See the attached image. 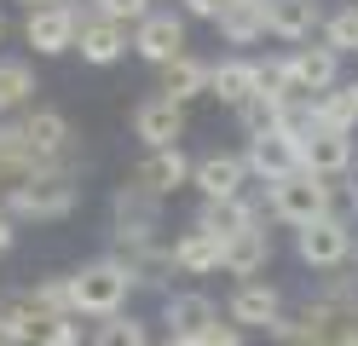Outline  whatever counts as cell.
<instances>
[{"label": "cell", "mask_w": 358, "mask_h": 346, "mask_svg": "<svg viewBox=\"0 0 358 346\" xmlns=\"http://www.w3.org/2000/svg\"><path fill=\"white\" fill-rule=\"evenodd\" d=\"M329 214H341L335 208V185L329 179H312V173H289L283 185H272L266 191V219H278L289 231H306V225H318Z\"/></svg>", "instance_id": "277c9868"}, {"label": "cell", "mask_w": 358, "mask_h": 346, "mask_svg": "<svg viewBox=\"0 0 358 346\" xmlns=\"http://www.w3.org/2000/svg\"><path fill=\"white\" fill-rule=\"evenodd\" d=\"M352 260H358V254H352Z\"/></svg>", "instance_id": "7bdbcfd3"}, {"label": "cell", "mask_w": 358, "mask_h": 346, "mask_svg": "<svg viewBox=\"0 0 358 346\" xmlns=\"http://www.w3.org/2000/svg\"><path fill=\"white\" fill-rule=\"evenodd\" d=\"M52 323L58 317L35 300V289H0V335L12 346H41Z\"/></svg>", "instance_id": "30bf717a"}, {"label": "cell", "mask_w": 358, "mask_h": 346, "mask_svg": "<svg viewBox=\"0 0 358 346\" xmlns=\"http://www.w3.org/2000/svg\"><path fill=\"white\" fill-rule=\"evenodd\" d=\"M0 115H6V104H0Z\"/></svg>", "instance_id": "b9f144b4"}, {"label": "cell", "mask_w": 358, "mask_h": 346, "mask_svg": "<svg viewBox=\"0 0 358 346\" xmlns=\"http://www.w3.org/2000/svg\"><path fill=\"white\" fill-rule=\"evenodd\" d=\"M156 75H162V87H156V92H162V99H173V104H191V99H208V92H214V64H203L196 52L162 64Z\"/></svg>", "instance_id": "44dd1931"}, {"label": "cell", "mask_w": 358, "mask_h": 346, "mask_svg": "<svg viewBox=\"0 0 358 346\" xmlns=\"http://www.w3.org/2000/svg\"><path fill=\"white\" fill-rule=\"evenodd\" d=\"M324 17L329 12L318 0H272V6H266V35L295 52V46H312V35H324Z\"/></svg>", "instance_id": "2e32d148"}, {"label": "cell", "mask_w": 358, "mask_h": 346, "mask_svg": "<svg viewBox=\"0 0 358 346\" xmlns=\"http://www.w3.org/2000/svg\"><path fill=\"white\" fill-rule=\"evenodd\" d=\"M243 161H249V179H260L266 191L272 185H283L289 173H301V138H289V133H266V138H249L243 145Z\"/></svg>", "instance_id": "4fadbf2b"}, {"label": "cell", "mask_w": 358, "mask_h": 346, "mask_svg": "<svg viewBox=\"0 0 358 346\" xmlns=\"http://www.w3.org/2000/svg\"><path fill=\"white\" fill-rule=\"evenodd\" d=\"M266 266H272V231L255 225V231H243V237L226 243V277H237V283H249V277H260Z\"/></svg>", "instance_id": "cb8c5ba5"}, {"label": "cell", "mask_w": 358, "mask_h": 346, "mask_svg": "<svg viewBox=\"0 0 358 346\" xmlns=\"http://www.w3.org/2000/svg\"><path fill=\"white\" fill-rule=\"evenodd\" d=\"M226 266V243L214 237V231H203V225H185L173 237V271L179 277H208V271H220Z\"/></svg>", "instance_id": "ffe728a7"}, {"label": "cell", "mask_w": 358, "mask_h": 346, "mask_svg": "<svg viewBox=\"0 0 358 346\" xmlns=\"http://www.w3.org/2000/svg\"><path fill=\"white\" fill-rule=\"evenodd\" d=\"M81 12L87 17H104V23H133V29H139V23L150 17V0H81Z\"/></svg>", "instance_id": "f546056e"}, {"label": "cell", "mask_w": 358, "mask_h": 346, "mask_svg": "<svg viewBox=\"0 0 358 346\" xmlns=\"http://www.w3.org/2000/svg\"><path fill=\"white\" fill-rule=\"evenodd\" d=\"M12 243H17V219L6 214V208H0V260L12 254Z\"/></svg>", "instance_id": "836d02e7"}, {"label": "cell", "mask_w": 358, "mask_h": 346, "mask_svg": "<svg viewBox=\"0 0 358 346\" xmlns=\"http://www.w3.org/2000/svg\"><path fill=\"white\" fill-rule=\"evenodd\" d=\"M0 41H6V17H0Z\"/></svg>", "instance_id": "f35d334b"}, {"label": "cell", "mask_w": 358, "mask_h": 346, "mask_svg": "<svg viewBox=\"0 0 358 346\" xmlns=\"http://www.w3.org/2000/svg\"><path fill=\"white\" fill-rule=\"evenodd\" d=\"M352 156H358V145H352V133H329V127H312L306 133V145H301V173H312V179H352Z\"/></svg>", "instance_id": "9a60e30c"}, {"label": "cell", "mask_w": 358, "mask_h": 346, "mask_svg": "<svg viewBox=\"0 0 358 346\" xmlns=\"http://www.w3.org/2000/svg\"><path fill=\"white\" fill-rule=\"evenodd\" d=\"M278 317H283V294H278V283H266V277H249V283H237L231 300H226V323H237L243 335H249V329L272 335V329H278Z\"/></svg>", "instance_id": "9c48e42d"}, {"label": "cell", "mask_w": 358, "mask_h": 346, "mask_svg": "<svg viewBox=\"0 0 358 346\" xmlns=\"http://www.w3.org/2000/svg\"><path fill=\"white\" fill-rule=\"evenodd\" d=\"M347 202H352V214H358V179H352V185H347Z\"/></svg>", "instance_id": "d590c367"}, {"label": "cell", "mask_w": 358, "mask_h": 346, "mask_svg": "<svg viewBox=\"0 0 358 346\" xmlns=\"http://www.w3.org/2000/svg\"><path fill=\"white\" fill-rule=\"evenodd\" d=\"M191 173H196V161L185 156V150H145L139 161H133V173H127V185H139L145 196H156V202H168L173 191H185L191 185Z\"/></svg>", "instance_id": "ba28073f"}, {"label": "cell", "mask_w": 358, "mask_h": 346, "mask_svg": "<svg viewBox=\"0 0 358 346\" xmlns=\"http://www.w3.org/2000/svg\"><path fill=\"white\" fill-rule=\"evenodd\" d=\"M208 99H220L226 110H243L249 99H260V58H220Z\"/></svg>", "instance_id": "7402d4cb"}, {"label": "cell", "mask_w": 358, "mask_h": 346, "mask_svg": "<svg viewBox=\"0 0 358 346\" xmlns=\"http://www.w3.org/2000/svg\"><path fill=\"white\" fill-rule=\"evenodd\" d=\"M93 346H150V323L133 312L104 317V323H93Z\"/></svg>", "instance_id": "83f0119b"}, {"label": "cell", "mask_w": 358, "mask_h": 346, "mask_svg": "<svg viewBox=\"0 0 358 346\" xmlns=\"http://www.w3.org/2000/svg\"><path fill=\"white\" fill-rule=\"evenodd\" d=\"M295 254H301V266H312V271H341L358 254V231H352L347 214H329L318 225L295 231Z\"/></svg>", "instance_id": "5b68a950"}, {"label": "cell", "mask_w": 358, "mask_h": 346, "mask_svg": "<svg viewBox=\"0 0 358 346\" xmlns=\"http://www.w3.org/2000/svg\"><path fill=\"white\" fill-rule=\"evenodd\" d=\"M329 52H358V0H347V6H335L329 17H324V35H318Z\"/></svg>", "instance_id": "f1b7e54d"}, {"label": "cell", "mask_w": 358, "mask_h": 346, "mask_svg": "<svg viewBox=\"0 0 358 346\" xmlns=\"http://www.w3.org/2000/svg\"><path fill=\"white\" fill-rule=\"evenodd\" d=\"M41 6H64V0H24V12H41Z\"/></svg>", "instance_id": "e575fe53"}, {"label": "cell", "mask_w": 358, "mask_h": 346, "mask_svg": "<svg viewBox=\"0 0 358 346\" xmlns=\"http://www.w3.org/2000/svg\"><path fill=\"white\" fill-rule=\"evenodd\" d=\"M81 0H64V6H41V12H24V41L35 46V58H58V52H76L81 41Z\"/></svg>", "instance_id": "52a82bcc"}, {"label": "cell", "mask_w": 358, "mask_h": 346, "mask_svg": "<svg viewBox=\"0 0 358 346\" xmlns=\"http://www.w3.org/2000/svg\"><path fill=\"white\" fill-rule=\"evenodd\" d=\"M17 127H24V145L41 156V161H76V150H70V115L64 110H47V104H35V110H24L17 115Z\"/></svg>", "instance_id": "e0dca14e"}, {"label": "cell", "mask_w": 358, "mask_h": 346, "mask_svg": "<svg viewBox=\"0 0 358 346\" xmlns=\"http://www.w3.org/2000/svg\"><path fill=\"white\" fill-rule=\"evenodd\" d=\"M191 185L203 191V202H237L249 196V161H243V150H208L196 156Z\"/></svg>", "instance_id": "8fae6325"}, {"label": "cell", "mask_w": 358, "mask_h": 346, "mask_svg": "<svg viewBox=\"0 0 358 346\" xmlns=\"http://www.w3.org/2000/svg\"><path fill=\"white\" fill-rule=\"evenodd\" d=\"M231 0H185V17H203V23H220Z\"/></svg>", "instance_id": "d6a6232c"}, {"label": "cell", "mask_w": 358, "mask_h": 346, "mask_svg": "<svg viewBox=\"0 0 358 346\" xmlns=\"http://www.w3.org/2000/svg\"><path fill=\"white\" fill-rule=\"evenodd\" d=\"M6 208L12 219H35V225H58L81 208V161H52L47 173H29L24 185L6 191Z\"/></svg>", "instance_id": "6da1fadb"}, {"label": "cell", "mask_w": 358, "mask_h": 346, "mask_svg": "<svg viewBox=\"0 0 358 346\" xmlns=\"http://www.w3.org/2000/svg\"><path fill=\"white\" fill-rule=\"evenodd\" d=\"M133 138H139L145 150H173L179 138H185V104L162 99V92L139 99L133 104Z\"/></svg>", "instance_id": "7c38bea8"}, {"label": "cell", "mask_w": 358, "mask_h": 346, "mask_svg": "<svg viewBox=\"0 0 358 346\" xmlns=\"http://www.w3.org/2000/svg\"><path fill=\"white\" fill-rule=\"evenodd\" d=\"M110 243H116L122 260H145V254H156V248H162V202L122 179V191L110 196Z\"/></svg>", "instance_id": "3957f363"}, {"label": "cell", "mask_w": 358, "mask_h": 346, "mask_svg": "<svg viewBox=\"0 0 358 346\" xmlns=\"http://www.w3.org/2000/svg\"><path fill=\"white\" fill-rule=\"evenodd\" d=\"M41 346H81V317H58Z\"/></svg>", "instance_id": "1f68e13d"}, {"label": "cell", "mask_w": 358, "mask_h": 346, "mask_svg": "<svg viewBox=\"0 0 358 346\" xmlns=\"http://www.w3.org/2000/svg\"><path fill=\"white\" fill-rule=\"evenodd\" d=\"M191 225H203V231H214L220 243H231V237H243V231L266 225V202H255V196H237V202H203Z\"/></svg>", "instance_id": "d6986e66"}, {"label": "cell", "mask_w": 358, "mask_h": 346, "mask_svg": "<svg viewBox=\"0 0 358 346\" xmlns=\"http://www.w3.org/2000/svg\"><path fill=\"white\" fill-rule=\"evenodd\" d=\"M191 346H249V335H243L237 323H208V329L196 335Z\"/></svg>", "instance_id": "4dcf8cb0"}, {"label": "cell", "mask_w": 358, "mask_h": 346, "mask_svg": "<svg viewBox=\"0 0 358 346\" xmlns=\"http://www.w3.org/2000/svg\"><path fill=\"white\" fill-rule=\"evenodd\" d=\"M35 92H41V81H35L29 58H0V104L6 110H35Z\"/></svg>", "instance_id": "d4e9b609"}, {"label": "cell", "mask_w": 358, "mask_h": 346, "mask_svg": "<svg viewBox=\"0 0 358 346\" xmlns=\"http://www.w3.org/2000/svg\"><path fill=\"white\" fill-rule=\"evenodd\" d=\"M127 46H133V35L122 29V23L87 17V23H81V41H76V52H81V64L110 69V64H122V58H127Z\"/></svg>", "instance_id": "603a6c76"}, {"label": "cell", "mask_w": 358, "mask_h": 346, "mask_svg": "<svg viewBox=\"0 0 358 346\" xmlns=\"http://www.w3.org/2000/svg\"><path fill=\"white\" fill-rule=\"evenodd\" d=\"M231 6H272V0H231Z\"/></svg>", "instance_id": "8d00e7d4"}, {"label": "cell", "mask_w": 358, "mask_h": 346, "mask_svg": "<svg viewBox=\"0 0 358 346\" xmlns=\"http://www.w3.org/2000/svg\"><path fill=\"white\" fill-rule=\"evenodd\" d=\"M214 29L226 46H255V41H266V6H226V17Z\"/></svg>", "instance_id": "4316f807"}, {"label": "cell", "mask_w": 358, "mask_h": 346, "mask_svg": "<svg viewBox=\"0 0 358 346\" xmlns=\"http://www.w3.org/2000/svg\"><path fill=\"white\" fill-rule=\"evenodd\" d=\"M312 127H329V133H352L358 127V99H352L347 81L335 92H324V99H312Z\"/></svg>", "instance_id": "484cf974"}, {"label": "cell", "mask_w": 358, "mask_h": 346, "mask_svg": "<svg viewBox=\"0 0 358 346\" xmlns=\"http://www.w3.org/2000/svg\"><path fill=\"white\" fill-rule=\"evenodd\" d=\"M347 87H352V99H358V81H347Z\"/></svg>", "instance_id": "ab89813d"}, {"label": "cell", "mask_w": 358, "mask_h": 346, "mask_svg": "<svg viewBox=\"0 0 358 346\" xmlns=\"http://www.w3.org/2000/svg\"><path fill=\"white\" fill-rule=\"evenodd\" d=\"M133 289H139V277H133V266L122 260V254H99V260H87L70 271V312L76 317H122Z\"/></svg>", "instance_id": "7a4b0ae2"}, {"label": "cell", "mask_w": 358, "mask_h": 346, "mask_svg": "<svg viewBox=\"0 0 358 346\" xmlns=\"http://www.w3.org/2000/svg\"><path fill=\"white\" fill-rule=\"evenodd\" d=\"M0 346H12V340H6V335H0Z\"/></svg>", "instance_id": "60d3db41"}, {"label": "cell", "mask_w": 358, "mask_h": 346, "mask_svg": "<svg viewBox=\"0 0 358 346\" xmlns=\"http://www.w3.org/2000/svg\"><path fill=\"white\" fill-rule=\"evenodd\" d=\"M133 52L145 64H156V69L185 58V12H150L139 29H133Z\"/></svg>", "instance_id": "ac0fdd59"}, {"label": "cell", "mask_w": 358, "mask_h": 346, "mask_svg": "<svg viewBox=\"0 0 358 346\" xmlns=\"http://www.w3.org/2000/svg\"><path fill=\"white\" fill-rule=\"evenodd\" d=\"M162 346H191V340H162Z\"/></svg>", "instance_id": "74e56055"}, {"label": "cell", "mask_w": 358, "mask_h": 346, "mask_svg": "<svg viewBox=\"0 0 358 346\" xmlns=\"http://www.w3.org/2000/svg\"><path fill=\"white\" fill-rule=\"evenodd\" d=\"M156 323L168 329V340H196L208 323H220V306H214L203 289H168V294H162V312H156Z\"/></svg>", "instance_id": "5bb4252c"}, {"label": "cell", "mask_w": 358, "mask_h": 346, "mask_svg": "<svg viewBox=\"0 0 358 346\" xmlns=\"http://www.w3.org/2000/svg\"><path fill=\"white\" fill-rule=\"evenodd\" d=\"M283 69H289V92H295V104H312V99H324V92L341 87V52H329L324 41L283 52Z\"/></svg>", "instance_id": "8992f818"}]
</instances>
